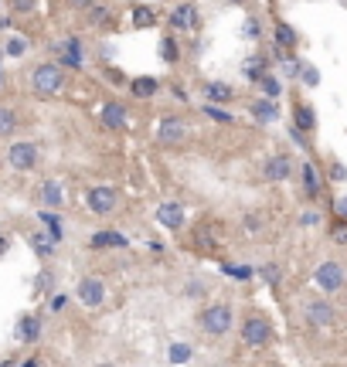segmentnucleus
Listing matches in <instances>:
<instances>
[{
  "label": "nucleus",
  "instance_id": "obj_1",
  "mask_svg": "<svg viewBox=\"0 0 347 367\" xmlns=\"http://www.w3.org/2000/svg\"><path fill=\"white\" fill-rule=\"evenodd\" d=\"M68 68H61L58 61H41V65H34V72H31V89H34V96L38 99H52L58 96L61 89H65V75Z\"/></svg>",
  "mask_w": 347,
  "mask_h": 367
},
{
  "label": "nucleus",
  "instance_id": "obj_2",
  "mask_svg": "<svg viewBox=\"0 0 347 367\" xmlns=\"http://www.w3.org/2000/svg\"><path fill=\"white\" fill-rule=\"evenodd\" d=\"M198 323H201V330L208 337H225L232 330V323H235V313H232L228 303H212V306H205L198 313Z\"/></svg>",
  "mask_w": 347,
  "mask_h": 367
},
{
  "label": "nucleus",
  "instance_id": "obj_3",
  "mask_svg": "<svg viewBox=\"0 0 347 367\" xmlns=\"http://www.w3.org/2000/svg\"><path fill=\"white\" fill-rule=\"evenodd\" d=\"M3 160H7V167H14V170L27 174V170H34V167H38L41 150H38V143H31V140H14V143L7 147Z\"/></svg>",
  "mask_w": 347,
  "mask_h": 367
},
{
  "label": "nucleus",
  "instance_id": "obj_4",
  "mask_svg": "<svg viewBox=\"0 0 347 367\" xmlns=\"http://www.w3.org/2000/svg\"><path fill=\"white\" fill-rule=\"evenodd\" d=\"M272 323H269L266 316L252 313L242 320V340H245V347H269L272 343Z\"/></svg>",
  "mask_w": 347,
  "mask_h": 367
},
{
  "label": "nucleus",
  "instance_id": "obj_5",
  "mask_svg": "<svg viewBox=\"0 0 347 367\" xmlns=\"http://www.w3.org/2000/svg\"><path fill=\"white\" fill-rule=\"evenodd\" d=\"M85 204L92 214H99V218H106L116 211V187L112 184H92L89 190H85Z\"/></svg>",
  "mask_w": 347,
  "mask_h": 367
},
{
  "label": "nucleus",
  "instance_id": "obj_6",
  "mask_svg": "<svg viewBox=\"0 0 347 367\" xmlns=\"http://www.w3.org/2000/svg\"><path fill=\"white\" fill-rule=\"evenodd\" d=\"M75 296H79L82 306H89V310H99V306L106 303V283H103L99 276H82L79 286H75Z\"/></svg>",
  "mask_w": 347,
  "mask_h": 367
},
{
  "label": "nucleus",
  "instance_id": "obj_7",
  "mask_svg": "<svg viewBox=\"0 0 347 367\" xmlns=\"http://www.w3.org/2000/svg\"><path fill=\"white\" fill-rule=\"evenodd\" d=\"M54 58H58V65H61V68L79 72L82 65H85V48H82L79 38H65V41H58V45H54Z\"/></svg>",
  "mask_w": 347,
  "mask_h": 367
},
{
  "label": "nucleus",
  "instance_id": "obj_8",
  "mask_svg": "<svg viewBox=\"0 0 347 367\" xmlns=\"http://www.w3.org/2000/svg\"><path fill=\"white\" fill-rule=\"evenodd\" d=\"M157 143L161 147H174V143H181L187 136V119L184 116H163L161 123H157Z\"/></svg>",
  "mask_w": 347,
  "mask_h": 367
},
{
  "label": "nucleus",
  "instance_id": "obj_9",
  "mask_svg": "<svg viewBox=\"0 0 347 367\" xmlns=\"http://www.w3.org/2000/svg\"><path fill=\"white\" fill-rule=\"evenodd\" d=\"M303 320H307L310 327H327V323H334V320H337V310H334V303H330V299L317 296V299H310V303L303 306Z\"/></svg>",
  "mask_w": 347,
  "mask_h": 367
},
{
  "label": "nucleus",
  "instance_id": "obj_10",
  "mask_svg": "<svg viewBox=\"0 0 347 367\" xmlns=\"http://www.w3.org/2000/svg\"><path fill=\"white\" fill-rule=\"evenodd\" d=\"M313 279H317V286H320L323 292H337V289L344 286V265L334 262V259H327V262L317 265Z\"/></svg>",
  "mask_w": 347,
  "mask_h": 367
},
{
  "label": "nucleus",
  "instance_id": "obj_11",
  "mask_svg": "<svg viewBox=\"0 0 347 367\" xmlns=\"http://www.w3.org/2000/svg\"><path fill=\"white\" fill-rule=\"evenodd\" d=\"M263 174H266L269 184H283L293 177V160L286 157V153H272V157L263 163Z\"/></svg>",
  "mask_w": 347,
  "mask_h": 367
},
{
  "label": "nucleus",
  "instance_id": "obj_12",
  "mask_svg": "<svg viewBox=\"0 0 347 367\" xmlns=\"http://www.w3.org/2000/svg\"><path fill=\"white\" fill-rule=\"evenodd\" d=\"M154 218H157V225H163V228L181 232V228H184V221H187V211L181 208V204H174V201H163V204H157Z\"/></svg>",
  "mask_w": 347,
  "mask_h": 367
},
{
  "label": "nucleus",
  "instance_id": "obj_13",
  "mask_svg": "<svg viewBox=\"0 0 347 367\" xmlns=\"http://www.w3.org/2000/svg\"><path fill=\"white\" fill-rule=\"evenodd\" d=\"M99 119H103V126L106 130H126V123H130V112H126V105L116 103V99H109L103 103V112H99Z\"/></svg>",
  "mask_w": 347,
  "mask_h": 367
},
{
  "label": "nucleus",
  "instance_id": "obj_14",
  "mask_svg": "<svg viewBox=\"0 0 347 367\" xmlns=\"http://www.w3.org/2000/svg\"><path fill=\"white\" fill-rule=\"evenodd\" d=\"M170 27L174 31H194L198 27V7L194 3H177L170 10Z\"/></svg>",
  "mask_w": 347,
  "mask_h": 367
},
{
  "label": "nucleus",
  "instance_id": "obj_15",
  "mask_svg": "<svg viewBox=\"0 0 347 367\" xmlns=\"http://www.w3.org/2000/svg\"><path fill=\"white\" fill-rule=\"evenodd\" d=\"M293 130L307 133V136L317 130V112H313V105L310 103H296L293 105Z\"/></svg>",
  "mask_w": 347,
  "mask_h": 367
},
{
  "label": "nucleus",
  "instance_id": "obj_16",
  "mask_svg": "<svg viewBox=\"0 0 347 367\" xmlns=\"http://www.w3.org/2000/svg\"><path fill=\"white\" fill-rule=\"evenodd\" d=\"M38 201H41L45 208L58 211L61 204H65V190H61V184H58V181H45V184H41V190H38Z\"/></svg>",
  "mask_w": 347,
  "mask_h": 367
},
{
  "label": "nucleus",
  "instance_id": "obj_17",
  "mask_svg": "<svg viewBox=\"0 0 347 367\" xmlns=\"http://www.w3.org/2000/svg\"><path fill=\"white\" fill-rule=\"evenodd\" d=\"M249 112L256 116V123H276L279 119V105H276V99H256V103H249Z\"/></svg>",
  "mask_w": 347,
  "mask_h": 367
},
{
  "label": "nucleus",
  "instance_id": "obj_18",
  "mask_svg": "<svg viewBox=\"0 0 347 367\" xmlns=\"http://www.w3.org/2000/svg\"><path fill=\"white\" fill-rule=\"evenodd\" d=\"M235 99V89L228 85V82H205V103H232Z\"/></svg>",
  "mask_w": 347,
  "mask_h": 367
},
{
  "label": "nucleus",
  "instance_id": "obj_19",
  "mask_svg": "<svg viewBox=\"0 0 347 367\" xmlns=\"http://www.w3.org/2000/svg\"><path fill=\"white\" fill-rule=\"evenodd\" d=\"M17 130H21V116H17V109L0 103V140H10Z\"/></svg>",
  "mask_w": 347,
  "mask_h": 367
},
{
  "label": "nucleus",
  "instance_id": "obj_20",
  "mask_svg": "<svg viewBox=\"0 0 347 367\" xmlns=\"http://www.w3.org/2000/svg\"><path fill=\"white\" fill-rule=\"evenodd\" d=\"M89 245H92V248H126V245H130V238L126 235H119V232H96V235L89 238Z\"/></svg>",
  "mask_w": 347,
  "mask_h": 367
},
{
  "label": "nucleus",
  "instance_id": "obj_21",
  "mask_svg": "<svg viewBox=\"0 0 347 367\" xmlns=\"http://www.w3.org/2000/svg\"><path fill=\"white\" fill-rule=\"evenodd\" d=\"M272 38H276V48L279 52H293L296 48V31L286 21H276L272 24Z\"/></svg>",
  "mask_w": 347,
  "mask_h": 367
},
{
  "label": "nucleus",
  "instance_id": "obj_22",
  "mask_svg": "<svg viewBox=\"0 0 347 367\" xmlns=\"http://www.w3.org/2000/svg\"><path fill=\"white\" fill-rule=\"evenodd\" d=\"M269 72V65H266V58L263 54H249L245 61H242V75L249 82H263V75Z\"/></svg>",
  "mask_w": 347,
  "mask_h": 367
},
{
  "label": "nucleus",
  "instance_id": "obj_23",
  "mask_svg": "<svg viewBox=\"0 0 347 367\" xmlns=\"http://www.w3.org/2000/svg\"><path fill=\"white\" fill-rule=\"evenodd\" d=\"M130 92H133L136 99H154L161 92V82L154 79V75H140V79L130 82Z\"/></svg>",
  "mask_w": 347,
  "mask_h": 367
},
{
  "label": "nucleus",
  "instance_id": "obj_24",
  "mask_svg": "<svg viewBox=\"0 0 347 367\" xmlns=\"http://www.w3.org/2000/svg\"><path fill=\"white\" fill-rule=\"evenodd\" d=\"M17 337L24 343H34L41 337V320L38 316H21V323H17Z\"/></svg>",
  "mask_w": 347,
  "mask_h": 367
},
{
  "label": "nucleus",
  "instance_id": "obj_25",
  "mask_svg": "<svg viewBox=\"0 0 347 367\" xmlns=\"http://www.w3.org/2000/svg\"><path fill=\"white\" fill-rule=\"evenodd\" d=\"M54 245H58V241H54L52 235H45V232H34V235H31V248H34L41 259H52V255H54Z\"/></svg>",
  "mask_w": 347,
  "mask_h": 367
},
{
  "label": "nucleus",
  "instance_id": "obj_26",
  "mask_svg": "<svg viewBox=\"0 0 347 367\" xmlns=\"http://www.w3.org/2000/svg\"><path fill=\"white\" fill-rule=\"evenodd\" d=\"M300 174H303V190H307L310 197H317V194H320V184H323L320 174H317V167H313V163H303Z\"/></svg>",
  "mask_w": 347,
  "mask_h": 367
},
{
  "label": "nucleus",
  "instance_id": "obj_27",
  "mask_svg": "<svg viewBox=\"0 0 347 367\" xmlns=\"http://www.w3.org/2000/svg\"><path fill=\"white\" fill-rule=\"evenodd\" d=\"M133 24L136 27H154L157 24V10L150 3H136L133 7Z\"/></svg>",
  "mask_w": 347,
  "mask_h": 367
},
{
  "label": "nucleus",
  "instance_id": "obj_28",
  "mask_svg": "<svg viewBox=\"0 0 347 367\" xmlns=\"http://www.w3.org/2000/svg\"><path fill=\"white\" fill-rule=\"evenodd\" d=\"M161 58L167 61V65H177V58H181V52H177V41L167 34V38H161Z\"/></svg>",
  "mask_w": 347,
  "mask_h": 367
},
{
  "label": "nucleus",
  "instance_id": "obj_29",
  "mask_svg": "<svg viewBox=\"0 0 347 367\" xmlns=\"http://www.w3.org/2000/svg\"><path fill=\"white\" fill-rule=\"evenodd\" d=\"M327 235H330V241H337V245H347V218H334L330 228H327Z\"/></svg>",
  "mask_w": 347,
  "mask_h": 367
},
{
  "label": "nucleus",
  "instance_id": "obj_30",
  "mask_svg": "<svg viewBox=\"0 0 347 367\" xmlns=\"http://www.w3.org/2000/svg\"><path fill=\"white\" fill-rule=\"evenodd\" d=\"M85 21H89L92 27L106 24V21H109V7H103V3H92V7L85 10Z\"/></svg>",
  "mask_w": 347,
  "mask_h": 367
},
{
  "label": "nucleus",
  "instance_id": "obj_31",
  "mask_svg": "<svg viewBox=\"0 0 347 367\" xmlns=\"http://www.w3.org/2000/svg\"><path fill=\"white\" fill-rule=\"evenodd\" d=\"M259 89L266 92V99H279V92H283V85H279V79H276L272 72H266V75H263V82H259Z\"/></svg>",
  "mask_w": 347,
  "mask_h": 367
},
{
  "label": "nucleus",
  "instance_id": "obj_32",
  "mask_svg": "<svg viewBox=\"0 0 347 367\" xmlns=\"http://www.w3.org/2000/svg\"><path fill=\"white\" fill-rule=\"evenodd\" d=\"M24 52H27V38H17V34H14V38H7V41H3V54L21 58Z\"/></svg>",
  "mask_w": 347,
  "mask_h": 367
},
{
  "label": "nucleus",
  "instance_id": "obj_33",
  "mask_svg": "<svg viewBox=\"0 0 347 367\" xmlns=\"http://www.w3.org/2000/svg\"><path fill=\"white\" fill-rule=\"evenodd\" d=\"M205 116L214 119V123H225V126H228V123H235V116H232V112H225L221 105H212V103H205Z\"/></svg>",
  "mask_w": 347,
  "mask_h": 367
},
{
  "label": "nucleus",
  "instance_id": "obj_34",
  "mask_svg": "<svg viewBox=\"0 0 347 367\" xmlns=\"http://www.w3.org/2000/svg\"><path fill=\"white\" fill-rule=\"evenodd\" d=\"M194 357V350L187 343H170V364H187Z\"/></svg>",
  "mask_w": 347,
  "mask_h": 367
},
{
  "label": "nucleus",
  "instance_id": "obj_35",
  "mask_svg": "<svg viewBox=\"0 0 347 367\" xmlns=\"http://www.w3.org/2000/svg\"><path fill=\"white\" fill-rule=\"evenodd\" d=\"M259 276L266 279L269 286H279V279H283V272H279V265L276 262H266V265H259Z\"/></svg>",
  "mask_w": 347,
  "mask_h": 367
},
{
  "label": "nucleus",
  "instance_id": "obj_36",
  "mask_svg": "<svg viewBox=\"0 0 347 367\" xmlns=\"http://www.w3.org/2000/svg\"><path fill=\"white\" fill-rule=\"evenodd\" d=\"M34 7H38V0H10L14 14H34Z\"/></svg>",
  "mask_w": 347,
  "mask_h": 367
},
{
  "label": "nucleus",
  "instance_id": "obj_37",
  "mask_svg": "<svg viewBox=\"0 0 347 367\" xmlns=\"http://www.w3.org/2000/svg\"><path fill=\"white\" fill-rule=\"evenodd\" d=\"M300 79H303V85H310V89H313V85L320 82V75H317V68H313V65H303V72H300Z\"/></svg>",
  "mask_w": 347,
  "mask_h": 367
},
{
  "label": "nucleus",
  "instance_id": "obj_38",
  "mask_svg": "<svg viewBox=\"0 0 347 367\" xmlns=\"http://www.w3.org/2000/svg\"><path fill=\"white\" fill-rule=\"evenodd\" d=\"M225 272H228V276H235V279H252V269H249V265H225Z\"/></svg>",
  "mask_w": 347,
  "mask_h": 367
},
{
  "label": "nucleus",
  "instance_id": "obj_39",
  "mask_svg": "<svg viewBox=\"0 0 347 367\" xmlns=\"http://www.w3.org/2000/svg\"><path fill=\"white\" fill-rule=\"evenodd\" d=\"M330 177H334V181H344V177H347L344 163H330Z\"/></svg>",
  "mask_w": 347,
  "mask_h": 367
},
{
  "label": "nucleus",
  "instance_id": "obj_40",
  "mask_svg": "<svg viewBox=\"0 0 347 367\" xmlns=\"http://www.w3.org/2000/svg\"><path fill=\"white\" fill-rule=\"evenodd\" d=\"M245 38H259V21H256V17H249V24H245Z\"/></svg>",
  "mask_w": 347,
  "mask_h": 367
},
{
  "label": "nucleus",
  "instance_id": "obj_41",
  "mask_svg": "<svg viewBox=\"0 0 347 367\" xmlns=\"http://www.w3.org/2000/svg\"><path fill=\"white\" fill-rule=\"evenodd\" d=\"M92 3H99V0H68V7H75V10H89Z\"/></svg>",
  "mask_w": 347,
  "mask_h": 367
},
{
  "label": "nucleus",
  "instance_id": "obj_42",
  "mask_svg": "<svg viewBox=\"0 0 347 367\" xmlns=\"http://www.w3.org/2000/svg\"><path fill=\"white\" fill-rule=\"evenodd\" d=\"M334 211H337V218H347V197H337V201H334Z\"/></svg>",
  "mask_w": 347,
  "mask_h": 367
},
{
  "label": "nucleus",
  "instance_id": "obj_43",
  "mask_svg": "<svg viewBox=\"0 0 347 367\" xmlns=\"http://www.w3.org/2000/svg\"><path fill=\"white\" fill-rule=\"evenodd\" d=\"M245 225H249L252 232H259V228H263V218H259V214H249V218H245Z\"/></svg>",
  "mask_w": 347,
  "mask_h": 367
},
{
  "label": "nucleus",
  "instance_id": "obj_44",
  "mask_svg": "<svg viewBox=\"0 0 347 367\" xmlns=\"http://www.w3.org/2000/svg\"><path fill=\"white\" fill-rule=\"evenodd\" d=\"M7 248H10V235H0V259L7 255Z\"/></svg>",
  "mask_w": 347,
  "mask_h": 367
},
{
  "label": "nucleus",
  "instance_id": "obj_45",
  "mask_svg": "<svg viewBox=\"0 0 347 367\" xmlns=\"http://www.w3.org/2000/svg\"><path fill=\"white\" fill-rule=\"evenodd\" d=\"M65 303H68V299H65V296H54V299H52V310H61V306H65Z\"/></svg>",
  "mask_w": 347,
  "mask_h": 367
},
{
  "label": "nucleus",
  "instance_id": "obj_46",
  "mask_svg": "<svg viewBox=\"0 0 347 367\" xmlns=\"http://www.w3.org/2000/svg\"><path fill=\"white\" fill-rule=\"evenodd\" d=\"M187 296H201V283H191V286H187Z\"/></svg>",
  "mask_w": 347,
  "mask_h": 367
},
{
  "label": "nucleus",
  "instance_id": "obj_47",
  "mask_svg": "<svg viewBox=\"0 0 347 367\" xmlns=\"http://www.w3.org/2000/svg\"><path fill=\"white\" fill-rule=\"evenodd\" d=\"M21 367H41V361H38V357H27V361H24Z\"/></svg>",
  "mask_w": 347,
  "mask_h": 367
},
{
  "label": "nucleus",
  "instance_id": "obj_48",
  "mask_svg": "<svg viewBox=\"0 0 347 367\" xmlns=\"http://www.w3.org/2000/svg\"><path fill=\"white\" fill-rule=\"evenodd\" d=\"M0 367H21V364H17L14 357H7V361H0Z\"/></svg>",
  "mask_w": 347,
  "mask_h": 367
},
{
  "label": "nucleus",
  "instance_id": "obj_49",
  "mask_svg": "<svg viewBox=\"0 0 347 367\" xmlns=\"http://www.w3.org/2000/svg\"><path fill=\"white\" fill-rule=\"evenodd\" d=\"M0 89H3V68H0Z\"/></svg>",
  "mask_w": 347,
  "mask_h": 367
},
{
  "label": "nucleus",
  "instance_id": "obj_50",
  "mask_svg": "<svg viewBox=\"0 0 347 367\" xmlns=\"http://www.w3.org/2000/svg\"><path fill=\"white\" fill-rule=\"evenodd\" d=\"M96 367H116V364H96Z\"/></svg>",
  "mask_w": 347,
  "mask_h": 367
},
{
  "label": "nucleus",
  "instance_id": "obj_51",
  "mask_svg": "<svg viewBox=\"0 0 347 367\" xmlns=\"http://www.w3.org/2000/svg\"><path fill=\"white\" fill-rule=\"evenodd\" d=\"M232 3H239V0H232Z\"/></svg>",
  "mask_w": 347,
  "mask_h": 367
},
{
  "label": "nucleus",
  "instance_id": "obj_52",
  "mask_svg": "<svg viewBox=\"0 0 347 367\" xmlns=\"http://www.w3.org/2000/svg\"><path fill=\"white\" fill-rule=\"evenodd\" d=\"M341 3H347V0H341Z\"/></svg>",
  "mask_w": 347,
  "mask_h": 367
},
{
  "label": "nucleus",
  "instance_id": "obj_53",
  "mask_svg": "<svg viewBox=\"0 0 347 367\" xmlns=\"http://www.w3.org/2000/svg\"><path fill=\"white\" fill-rule=\"evenodd\" d=\"M272 367H279V364H272Z\"/></svg>",
  "mask_w": 347,
  "mask_h": 367
}]
</instances>
